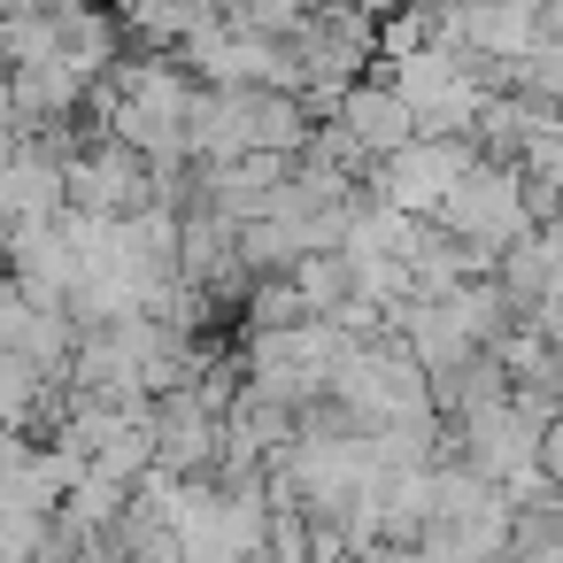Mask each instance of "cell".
I'll return each instance as SVG.
<instances>
[{
	"mask_svg": "<svg viewBox=\"0 0 563 563\" xmlns=\"http://www.w3.org/2000/svg\"><path fill=\"white\" fill-rule=\"evenodd\" d=\"M478 163H486L478 140H417V147H401L394 163L371 170V194L386 209H401V217H440V201L455 194V178H471Z\"/></svg>",
	"mask_w": 563,
	"mask_h": 563,
	"instance_id": "7a4b0ae2",
	"label": "cell"
},
{
	"mask_svg": "<svg viewBox=\"0 0 563 563\" xmlns=\"http://www.w3.org/2000/svg\"><path fill=\"white\" fill-rule=\"evenodd\" d=\"M340 124H347V140H355L371 163H394L401 147H417V109H409L386 78H363V86L347 93Z\"/></svg>",
	"mask_w": 563,
	"mask_h": 563,
	"instance_id": "277c9868",
	"label": "cell"
},
{
	"mask_svg": "<svg viewBox=\"0 0 563 563\" xmlns=\"http://www.w3.org/2000/svg\"><path fill=\"white\" fill-rule=\"evenodd\" d=\"M432 224H440V232H455V240H471V247L509 255V247L532 232L525 170H517V163H478L471 178H455V194L440 201V217H432Z\"/></svg>",
	"mask_w": 563,
	"mask_h": 563,
	"instance_id": "6da1fadb",
	"label": "cell"
},
{
	"mask_svg": "<svg viewBox=\"0 0 563 563\" xmlns=\"http://www.w3.org/2000/svg\"><path fill=\"white\" fill-rule=\"evenodd\" d=\"M501 294L517 301V317H540V309H555L563 301V217L555 224H532L509 255H501Z\"/></svg>",
	"mask_w": 563,
	"mask_h": 563,
	"instance_id": "3957f363",
	"label": "cell"
},
{
	"mask_svg": "<svg viewBox=\"0 0 563 563\" xmlns=\"http://www.w3.org/2000/svg\"><path fill=\"white\" fill-rule=\"evenodd\" d=\"M525 9H548V0H525Z\"/></svg>",
	"mask_w": 563,
	"mask_h": 563,
	"instance_id": "7c38bea8",
	"label": "cell"
},
{
	"mask_svg": "<svg viewBox=\"0 0 563 563\" xmlns=\"http://www.w3.org/2000/svg\"><path fill=\"white\" fill-rule=\"evenodd\" d=\"M301 16H324V9H347V0H294Z\"/></svg>",
	"mask_w": 563,
	"mask_h": 563,
	"instance_id": "8fae6325",
	"label": "cell"
},
{
	"mask_svg": "<svg viewBox=\"0 0 563 563\" xmlns=\"http://www.w3.org/2000/svg\"><path fill=\"white\" fill-rule=\"evenodd\" d=\"M540 24H548V32L563 40V0H548V9H540Z\"/></svg>",
	"mask_w": 563,
	"mask_h": 563,
	"instance_id": "30bf717a",
	"label": "cell"
},
{
	"mask_svg": "<svg viewBox=\"0 0 563 563\" xmlns=\"http://www.w3.org/2000/svg\"><path fill=\"white\" fill-rule=\"evenodd\" d=\"M294 286H301L309 317H340V309L355 301V263H347V255H301V263H294Z\"/></svg>",
	"mask_w": 563,
	"mask_h": 563,
	"instance_id": "8992f818",
	"label": "cell"
},
{
	"mask_svg": "<svg viewBox=\"0 0 563 563\" xmlns=\"http://www.w3.org/2000/svg\"><path fill=\"white\" fill-rule=\"evenodd\" d=\"M32 332H40V309H32V294L16 286V271L0 263V355H24Z\"/></svg>",
	"mask_w": 563,
	"mask_h": 563,
	"instance_id": "52a82bcc",
	"label": "cell"
},
{
	"mask_svg": "<svg viewBox=\"0 0 563 563\" xmlns=\"http://www.w3.org/2000/svg\"><path fill=\"white\" fill-rule=\"evenodd\" d=\"M16 155H24V132H16V124H0V170H9Z\"/></svg>",
	"mask_w": 563,
	"mask_h": 563,
	"instance_id": "9c48e42d",
	"label": "cell"
},
{
	"mask_svg": "<svg viewBox=\"0 0 563 563\" xmlns=\"http://www.w3.org/2000/svg\"><path fill=\"white\" fill-rule=\"evenodd\" d=\"M240 317H247V340H263V332H301V324H317L294 278H255V286H247V301H240Z\"/></svg>",
	"mask_w": 563,
	"mask_h": 563,
	"instance_id": "5b68a950",
	"label": "cell"
},
{
	"mask_svg": "<svg viewBox=\"0 0 563 563\" xmlns=\"http://www.w3.org/2000/svg\"><path fill=\"white\" fill-rule=\"evenodd\" d=\"M540 471H548V478H555V486H563V417H555V424H548V448H540Z\"/></svg>",
	"mask_w": 563,
	"mask_h": 563,
	"instance_id": "ba28073f",
	"label": "cell"
}]
</instances>
